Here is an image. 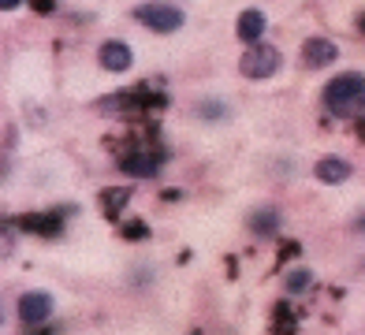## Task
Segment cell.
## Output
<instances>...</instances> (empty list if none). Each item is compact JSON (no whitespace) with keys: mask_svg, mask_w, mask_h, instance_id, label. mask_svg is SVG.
<instances>
[{"mask_svg":"<svg viewBox=\"0 0 365 335\" xmlns=\"http://www.w3.org/2000/svg\"><path fill=\"white\" fill-rule=\"evenodd\" d=\"M324 105L331 115H358L365 108V78L361 75H339L324 86Z\"/></svg>","mask_w":365,"mask_h":335,"instance_id":"cell-1","label":"cell"},{"mask_svg":"<svg viewBox=\"0 0 365 335\" xmlns=\"http://www.w3.org/2000/svg\"><path fill=\"white\" fill-rule=\"evenodd\" d=\"M239 67H242L246 78H269V75L279 71V48H276V45H264V41H254V45L242 53Z\"/></svg>","mask_w":365,"mask_h":335,"instance_id":"cell-2","label":"cell"},{"mask_svg":"<svg viewBox=\"0 0 365 335\" xmlns=\"http://www.w3.org/2000/svg\"><path fill=\"white\" fill-rule=\"evenodd\" d=\"M135 19L149 30H157V34H172V30L182 26V11L172 8V4H138Z\"/></svg>","mask_w":365,"mask_h":335,"instance_id":"cell-3","label":"cell"},{"mask_svg":"<svg viewBox=\"0 0 365 335\" xmlns=\"http://www.w3.org/2000/svg\"><path fill=\"white\" fill-rule=\"evenodd\" d=\"M19 316L23 324H45L48 316H53V298H48L45 291H30L19 298Z\"/></svg>","mask_w":365,"mask_h":335,"instance_id":"cell-4","label":"cell"},{"mask_svg":"<svg viewBox=\"0 0 365 335\" xmlns=\"http://www.w3.org/2000/svg\"><path fill=\"white\" fill-rule=\"evenodd\" d=\"M19 231H30V234H60L63 227V212H26L15 220Z\"/></svg>","mask_w":365,"mask_h":335,"instance_id":"cell-5","label":"cell"},{"mask_svg":"<svg viewBox=\"0 0 365 335\" xmlns=\"http://www.w3.org/2000/svg\"><path fill=\"white\" fill-rule=\"evenodd\" d=\"M120 168H123L127 175L149 179V175H157V168H160V153H157V149H135V153H127V157H123Z\"/></svg>","mask_w":365,"mask_h":335,"instance_id":"cell-6","label":"cell"},{"mask_svg":"<svg viewBox=\"0 0 365 335\" xmlns=\"http://www.w3.org/2000/svg\"><path fill=\"white\" fill-rule=\"evenodd\" d=\"M336 56H339V48L331 45L328 38H309V41L302 45V63H306V67H328Z\"/></svg>","mask_w":365,"mask_h":335,"instance_id":"cell-7","label":"cell"},{"mask_svg":"<svg viewBox=\"0 0 365 335\" xmlns=\"http://www.w3.org/2000/svg\"><path fill=\"white\" fill-rule=\"evenodd\" d=\"M97 60H101L105 71L123 75L127 67H130V48H127V41H105V45H101V53H97Z\"/></svg>","mask_w":365,"mask_h":335,"instance_id":"cell-8","label":"cell"},{"mask_svg":"<svg viewBox=\"0 0 365 335\" xmlns=\"http://www.w3.org/2000/svg\"><path fill=\"white\" fill-rule=\"evenodd\" d=\"M264 26H269V19H264V11L250 8V11H242V15H239V26H235V30H239V38H242V41H250V45H254V41H261Z\"/></svg>","mask_w":365,"mask_h":335,"instance_id":"cell-9","label":"cell"},{"mask_svg":"<svg viewBox=\"0 0 365 335\" xmlns=\"http://www.w3.org/2000/svg\"><path fill=\"white\" fill-rule=\"evenodd\" d=\"M346 175H351V164H346L343 157H324V160H317V179H321V182H343Z\"/></svg>","mask_w":365,"mask_h":335,"instance_id":"cell-10","label":"cell"},{"mask_svg":"<svg viewBox=\"0 0 365 335\" xmlns=\"http://www.w3.org/2000/svg\"><path fill=\"white\" fill-rule=\"evenodd\" d=\"M127 201H130V190H123V187H112V190H105V194H101V212L108 216V220H115V216L123 212Z\"/></svg>","mask_w":365,"mask_h":335,"instance_id":"cell-11","label":"cell"},{"mask_svg":"<svg viewBox=\"0 0 365 335\" xmlns=\"http://www.w3.org/2000/svg\"><path fill=\"white\" fill-rule=\"evenodd\" d=\"M309 283H313V272H306V268H294V272L287 276V291H291V294H302V291H309Z\"/></svg>","mask_w":365,"mask_h":335,"instance_id":"cell-12","label":"cell"},{"mask_svg":"<svg viewBox=\"0 0 365 335\" xmlns=\"http://www.w3.org/2000/svg\"><path fill=\"white\" fill-rule=\"evenodd\" d=\"M250 224H254L257 234H272V231H276V212H272V209H261V212H254Z\"/></svg>","mask_w":365,"mask_h":335,"instance_id":"cell-13","label":"cell"},{"mask_svg":"<svg viewBox=\"0 0 365 335\" xmlns=\"http://www.w3.org/2000/svg\"><path fill=\"white\" fill-rule=\"evenodd\" d=\"M30 8H34V11H53L56 0H30Z\"/></svg>","mask_w":365,"mask_h":335,"instance_id":"cell-14","label":"cell"},{"mask_svg":"<svg viewBox=\"0 0 365 335\" xmlns=\"http://www.w3.org/2000/svg\"><path fill=\"white\" fill-rule=\"evenodd\" d=\"M19 4H23V0H0V11H15Z\"/></svg>","mask_w":365,"mask_h":335,"instance_id":"cell-15","label":"cell"},{"mask_svg":"<svg viewBox=\"0 0 365 335\" xmlns=\"http://www.w3.org/2000/svg\"><path fill=\"white\" fill-rule=\"evenodd\" d=\"M358 30H361V34H365V11H361V15H358Z\"/></svg>","mask_w":365,"mask_h":335,"instance_id":"cell-16","label":"cell"},{"mask_svg":"<svg viewBox=\"0 0 365 335\" xmlns=\"http://www.w3.org/2000/svg\"><path fill=\"white\" fill-rule=\"evenodd\" d=\"M358 227H365V216H361V220H358Z\"/></svg>","mask_w":365,"mask_h":335,"instance_id":"cell-17","label":"cell"}]
</instances>
